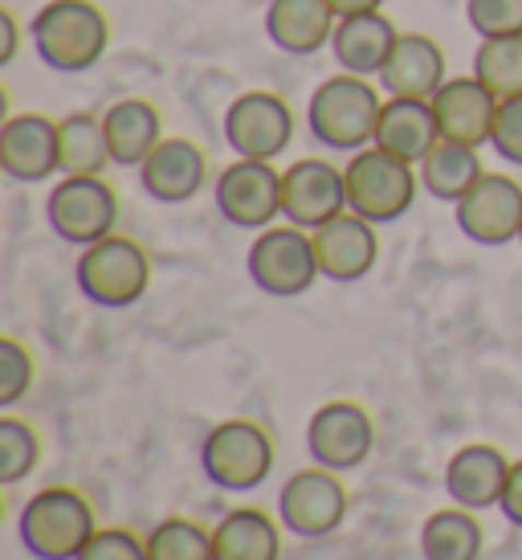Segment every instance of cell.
Instances as JSON below:
<instances>
[{"instance_id":"cell-1","label":"cell","mask_w":522,"mask_h":560,"mask_svg":"<svg viewBox=\"0 0 522 560\" xmlns=\"http://www.w3.org/2000/svg\"><path fill=\"white\" fill-rule=\"evenodd\" d=\"M380 110H384V98L364 74L339 70L315 86L307 103V124L310 136L327 152H364L376 143Z\"/></svg>"},{"instance_id":"cell-2","label":"cell","mask_w":522,"mask_h":560,"mask_svg":"<svg viewBox=\"0 0 522 560\" xmlns=\"http://www.w3.org/2000/svg\"><path fill=\"white\" fill-rule=\"evenodd\" d=\"M37 58L58 74H82L103 62L110 46L107 13L91 0H49L29 21Z\"/></svg>"},{"instance_id":"cell-3","label":"cell","mask_w":522,"mask_h":560,"mask_svg":"<svg viewBox=\"0 0 522 560\" xmlns=\"http://www.w3.org/2000/svg\"><path fill=\"white\" fill-rule=\"evenodd\" d=\"M343 176H347V209L368 218L371 225H388V221L404 218L416 201V188H420V168L376 148V143L364 152H352Z\"/></svg>"},{"instance_id":"cell-4","label":"cell","mask_w":522,"mask_h":560,"mask_svg":"<svg viewBox=\"0 0 522 560\" xmlns=\"http://www.w3.org/2000/svg\"><path fill=\"white\" fill-rule=\"evenodd\" d=\"M94 532V508L70 487L37 491L21 512V545L37 560H78Z\"/></svg>"},{"instance_id":"cell-5","label":"cell","mask_w":522,"mask_h":560,"mask_svg":"<svg viewBox=\"0 0 522 560\" xmlns=\"http://www.w3.org/2000/svg\"><path fill=\"white\" fill-rule=\"evenodd\" d=\"M78 291L91 299L94 307H131L147 295V282H152V262H147V249L131 242V237L110 234L103 242L82 249L78 258Z\"/></svg>"},{"instance_id":"cell-6","label":"cell","mask_w":522,"mask_h":560,"mask_svg":"<svg viewBox=\"0 0 522 560\" xmlns=\"http://www.w3.org/2000/svg\"><path fill=\"white\" fill-rule=\"evenodd\" d=\"M200 470L221 491H253L274 470V442L258 421H221L200 446Z\"/></svg>"},{"instance_id":"cell-7","label":"cell","mask_w":522,"mask_h":560,"mask_svg":"<svg viewBox=\"0 0 522 560\" xmlns=\"http://www.w3.org/2000/svg\"><path fill=\"white\" fill-rule=\"evenodd\" d=\"M249 279H253L258 291L274 299L307 295L315 279H323L310 230H298L290 221L261 230L258 242L249 246Z\"/></svg>"},{"instance_id":"cell-8","label":"cell","mask_w":522,"mask_h":560,"mask_svg":"<svg viewBox=\"0 0 522 560\" xmlns=\"http://www.w3.org/2000/svg\"><path fill=\"white\" fill-rule=\"evenodd\" d=\"M49 230L70 246H94L115 234L119 197L103 176H62L46 201Z\"/></svg>"},{"instance_id":"cell-9","label":"cell","mask_w":522,"mask_h":560,"mask_svg":"<svg viewBox=\"0 0 522 560\" xmlns=\"http://www.w3.org/2000/svg\"><path fill=\"white\" fill-rule=\"evenodd\" d=\"M294 140V110L274 91L237 94L225 110V143L241 160H270L274 164Z\"/></svg>"},{"instance_id":"cell-10","label":"cell","mask_w":522,"mask_h":560,"mask_svg":"<svg viewBox=\"0 0 522 560\" xmlns=\"http://www.w3.org/2000/svg\"><path fill=\"white\" fill-rule=\"evenodd\" d=\"M277 515L282 528L302 536V540H323L347 520V491L339 482V470L327 467H307L290 475L282 495H277Z\"/></svg>"},{"instance_id":"cell-11","label":"cell","mask_w":522,"mask_h":560,"mask_svg":"<svg viewBox=\"0 0 522 560\" xmlns=\"http://www.w3.org/2000/svg\"><path fill=\"white\" fill-rule=\"evenodd\" d=\"M216 209L237 230H270L282 218V172L270 160H233L216 176Z\"/></svg>"},{"instance_id":"cell-12","label":"cell","mask_w":522,"mask_h":560,"mask_svg":"<svg viewBox=\"0 0 522 560\" xmlns=\"http://www.w3.org/2000/svg\"><path fill=\"white\" fill-rule=\"evenodd\" d=\"M339 213H347V176L327 156L294 160L282 172V218L290 225L315 234Z\"/></svg>"},{"instance_id":"cell-13","label":"cell","mask_w":522,"mask_h":560,"mask_svg":"<svg viewBox=\"0 0 522 560\" xmlns=\"http://www.w3.org/2000/svg\"><path fill=\"white\" fill-rule=\"evenodd\" d=\"M458 230L477 246H507L522 237V185L502 172H486L458 205Z\"/></svg>"},{"instance_id":"cell-14","label":"cell","mask_w":522,"mask_h":560,"mask_svg":"<svg viewBox=\"0 0 522 560\" xmlns=\"http://www.w3.org/2000/svg\"><path fill=\"white\" fill-rule=\"evenodd\" d=\"M376 446V425L368 409L355 401H327L315 409L307 425V451L310 458L327 470H355L368 463Z\"/></svg>"},{"instance_id":"cell-15","label":"cell","mask_w":522,"mask_h":560,"mask_svg":"<svg viewBox=\"0 0 522 560\" xmlns=\"http://www.w3.org/2000/svg\"><path fill=\"white\" fill-rule=\"evenodd\" d=\"M0 168L16 185H41L54 172H62L58 119H49L41 110L9 115L0 127Z\"/></svg>"},{"instance_id":"cell-16","label":"cell","mask_w":522,"mask_h":560,"mask_svg":"<svg viewBox=\"0 0 522 560\" xmlns=\"http://www.w3.org/2000/svg\"><path fill=\"white\" fill-rule=\"evenodd\" d=\"M315 258H319V275L331 282H359L371 275V266L380 258V237L376 225L359 213H339L315 230Z\"/></svg>"},{"instance_id":"cell-17","label":"cell","mask_w":522,"mask_h":560,"mask_svg":"<svg viewBox=\"0 0 522 560\" xmlns=\"http://www.w3.org/2000/svg\"><path fill=\"white\" fill-rule=\"evenodd\" d=\"M432 115H437V127H441V140L453 143H470V148H486L494 136V124H498V94L470 79H449L441 91L429 98Z\"/></svg>"},{"instance_id":"cell-18","label":"cell","mask_w":522,"mask_h":560,"mask_svg":"<svg viewBox=\"0 0 522 560\" xmlns=\"http://www.w3.org/2000/svg\"><path fill=\"white\" fill-rule=\"evenodd\" d=\"M209 180V156L185 136H164L152 156L139 164V185L159 205L192 201Z\"/></svg>"},{"instance_id":"cell-19","label":"cell","mask_w":522,"mask_h":560,"mask_svg":"<svg viewBox=\"0 0 522 560\" xmlns=\"http://www.w3.org/2000/svg\"><path fill=\"white\" fill-rule=\"evenodd\" d=\"M510 479L507 454L490 446V442H470L461 446L446 467V491L449 499L465 508V512H486V508H502V491Z\"/></svg>"},{"instance_id":"cell-20","label":"cell","mask_w":522,"mask_h":560,"mask_svg":"<svg viewBox=\"0 0 522 560\" xmlns=\"http://www.w3.org/2000/svg\"><path fill=\"white\" fill-rule=\"evenodd\" d=\"M446 82V49L429 33H400L392 58L380 70L388 98H432Z\"/></svg>"},{"instance_id":"cell-21","label":"cell","mask_w":522,"mask_h":560,"mask_svg":"<svg viewBox=\"0 0 522 560\" xmlns=\"http://www.w3.org/2000/svg\"><path fill=\"white\" fill-rule=\"evenodd\" d=\"M396 21L380 13H355L339 16L335 37H331V58L339 62V70L347 74H364V79H380V70L388 66L392 49H396Z\"/></svg>"},{"instance_id":"cell-22","label":"cell","mask_w":522,"mask_h":560,"mask_svg":"<svg viewBox=\"0 0 522 560\" xmlns=\"http://www.w3.org/2000/svg\"><path fill=\"white\" fill-rule=\"evenodd\" d=\"M339 16L327 0H270L265 37L290 58H310L331 46Z\"/></svg>"},{"instance_id":"cell-23","label":"cell","mask_w":522,"mask_h":560,"mask_svg":"<svg viewBox=\"0 0 522 560\" xmlns=\"http://www.w3.org/2000/svg\"><path fill=\"white\" fill-rule=\"evenodd\" d=\"M437 143H441V127L429 98H384L380 124H376V148L408 164H420Z\"/></svg>"},{"instance_id":"cell-24","label":"cell","mask_w":522,"mask_h":560,"mask_svg":"<svg viewBox=\"0 0 522 560\" xmlns=\"http://www.w3.org/2000/svg\"><path fill=\"white\" fill-rule=\"evenodd\" d=\"M103 124H107L110 160L123 168H139L164 140V115L152 98H139V94L110 103L103 110Z\"/></svg>"},{"instance_id":"cell-25","label":"cell","mask_w":522,"mask_h":560,"mask_svg":"<svg viewBox=\"0 0 522 560\" xmlns=\"http://www.w3.org/2000/svg\"><path fill=\"white\" fill-rule=\"evenodd\" d=\"M213 557L216 560H277L282 536L277 524L261 508H237L213 528Z\"/></svg>"},{"instance_id":"cell-26","label":"cell","mask_w":522,"mask_h":560,"mask_svg":"<svg viewBox=\"0 0 522 560\" xmlns=\"http://www.w3.org/2000/svg\"><path fill=\"white\" fill-rule=\"evenodd\" d=\"M416 168H420V188L446 205H458L461 197L486 176L477 148H470V143H453V140L437 143Z\"/></svg>"},{"instance_id":"cell-27","label":"cell","mask_w":522,"mask_h":560,"mask_svg":"<svg viewBox=\"0 0 522 560\" xmlns=\"http://www.w3.org/2000/svg\"><path fill=\"white\" fill-rule=\"evenodd\" d=\"M58 156H62V176H103L107 164H115L103 115L74 110L58 119Z\"/></svg>"},{"instance_id":"cell-28","label":"cell","mask_w":522,"mask_h":560,"mask_svg":"<svg viewBox=\"0 0 522 560\" xmlns=\"http://www.w3.org/2000/svg\"><path fill=\"white\" fill-rule=\"evenodd\" d=\"M482 540H486V532L477 524V515L465 512V508L432 512L420 528L425 560H477L482 557Z\"/></svg>"},{"instance_id":"cell-29","label":"cell","mask_w":522,"mask_h":560,"mask_svg":"<svg viewBox=\"0 0 522 560\" xmlns=\"http://www.w3.org/2000/svg\"><path fill=\"white\" fill-rule=\"evenodd\" d=\"M474 79L498 98L522 94V37H482L474 54Z\"/></svg>"},{"instance_id":"cell-30","label":"cell","mask_w":522,"mask_h":560,"mask_svg":"<svg viewBox=\"0 0 522 560\" xmlns=\"http://www.w3.org/2000/svg\"><path fill=\"white\" fill-rule=\"evenodd\" d=\"M147 560H216L213 532H204L192 520H164L147 536Z\"/></svg>"},{"instance_id":"cell-31","label":"cell","mask_w":522,"mask_h":560,"mask_svg":"<svg viewBox=\"0 0 522 560\" xmlns=\"http://www.w3.org/2000/svg\"><path fill=\"white\" fill-rule=\"evenodd\" d=\"M41 463V438L21 418H0V482H21Z\"/></svg>"},{"instance_id":"cell-32","label":"cell","mask_w":522,"mask_h":560,"mask_svg":"<svg viewBox=\"0 0 522 560\" xmlns=\"http://www.w3.org/2000/svg\"><path fill=\"white\" fill-rule=\"evenodd\" d=\"M477 37H522V0H465Z\"/></svg>"},{"instance_id":"cell-33","label":"cell","mask_w":522,"mask_h":560,"mask_svg":"<svg viewBox=\"0 0 522 560\" xmlns=\"http://www.w3.org/2000/svg\"><path fill=\"white\" fill-rule=\"evenodd\" d=\"M33 373H37V364H33L29 348L16 340H0V405L4 409L29 393Z\"/></svg>"},{"instance_id":"cell-34","label":"cell","mask_w":522,"mask_h":560,"mask_svg":"<svg viewBox=\"0 0 522 560\" xmlns=\"http://www.w3.org/2000/svg\"><path fill=\"white\" fill-rule=\"evenodd\" d=\"M78 560H147V540L127 528H98Z\"/></svg>"},{"instance_id":"cell-35","label":"cell","mask_w":522,"mask_h":560,"mask_svg":"<svg viewBox=\"0 0 522 560\" xmlns=\"http://www.w3.org/2000/svg\"><path fill=\"white\" fill-rule=\"evenodd\" d=\"M490 148L507 164H519L522 168V94L498 103V124H494Z\"/></svg>"},{"instance_id":"cell-36","label":"cell","mask_w":522,"mask_h":560,"mask_svg":"<svg viewBox=\"0 0 522 560\" xmlns=\"http://www.w3.org/2000/svg\"><path fill=\"white\" fill-rule=\"evenodd\" d=\"M502 515H507L514 528H522V458L510 463V479L502 491Z\"/></svg>"},{"instance_id":"cell-37","label":"cell","mask_w":522,"mask_h":560,"mask_svg":"<svg viewBox=\"0 0 522 560\" xmlns=\"http://www.w3.org/2000/svg\"><path fill=\"white\" fill-rule=\"evenodd\" d=\"M21 46V21L9 9H0V66H9Z\"/></svg>"},{"instance_id":"cell-38","label":"cell","mask_w":522,"mask_h":560,"mask_svg":"<svg viewBox=\"0 0 522 560\" xmlns=\"http://www.w3.org/2000/svg\"><path fill=\"white\" fill-rule=\"evenodd\" d=\"M335 16H355V13H380L384 9V0H327Z\"/></svg>"},{"instance_id":"cell-39","label":"cell","mask_w":522,"mask_h":560,"mask_svg":"<svg viewBox=\"0 0 522 560\" xmlns=\"http://www.w3.org/2000/svg\"><path fill=\"white\" fill-rule=\"evenodd\" d=\"M519 242H522V237H519Z\"/></svg>"}]
</instances>
